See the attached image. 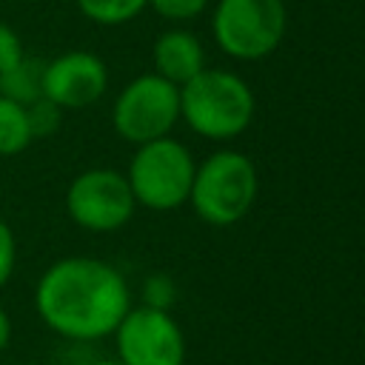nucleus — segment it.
Wrapping results in <instances>:
<instances>
[{
    "label": "nucleus",
    "mask_w": 365,
    "mask_h": 365,
    "mask_svg": "<svg viewBox=\"0 0 365 365\" xmlns=\"http://www.w3.org/2000/svg\"><path fill=\"white\" fill-rule=\"evenodd\" d=\"M154 68L168 83L185 86L191 77H197L205 68L202 43L185 29L163 31L154 43Z\"/></svg>",
    "instance_id": "9d476101"
},
{
    "label": "nucleus",
    "mask_w": 365,
    "mask_h": 365,
    "mask_svg": "<svg viewBox=\"0 0 365 365\" xmlns=\"http://www.w3.org/2000/svg\"><path fill=\"white\" fill-rule=\"evenodd\" d=\"M14 262H17V240H14L11 225L0 217V288L11 279Z\"/></svg>",
    "instance_id": "a211bd4d"
},
{
    "label": "nucleus",
    "mask_w": 365,
    "mask_h": 365,
    "mask_svg": "<svg viewBox=\"0 0 365 365\" xmlns=\"http://www.w3.org/2000/svg\"><path fill=\"white\" fill-rule=\"evenodd\" d=\"M257 188L259 182L251 157L225 148L214 151L202 165H197L188 202L202 222L222 228L240 222L251 211Z\"/></svg>",
    "instance_id": "7ed1b4c3"
},
{
    "label": "nucleus",
    "mask_w": 365,
    "mask_h": 365,
    "mask_svg": "<svg viewBox=\"0 0 365 365\" xmlns=\"http://www.w3.org/2000/svg\"><path fill=\"white\" fill-rule=\"evenodd\" d=\"M34 308L57 336L94 342L114 334L131 308V291L123 274L103 259L63 257L40 274Z\"/></svg>",
    "instance_id": "f257e3e1"
},
{
    "label": "nucleus",
    "mask_w": 365,
    "mask_h": 365,
    "mask_svg": "<svg viewBox=\"0 0 365 365\" xmlns=\"http://www.w3.org/2000/svg\"><path fill=\"white\" fill-rule=\"evenodd\" d=\"M23 57H26V51H23V40H20V34H17L9 23L0 20V71L14 68Z\"/></svg>",
    "instance_id": "f3484780"
},
{
    "label": "nucleus",
    "mask_w": 365,
    "mask_h": 365,
    "mask_svg": "<svg viewBox=\"0 0 365 365\" xmlns=\"http://www.w3.org/2000/svg\"><path fill=\"white\" fill-rule=\"evenodd\" d=\"M91 365H123L120 359H97V362H91Z\"/></svg>",
    "instance_id": "aec40b11"
},
{
    "label": "nucleus",
    "mask_w": 365,
    "mask_h": 365,
    "mask_svg": "<svg viewBox=\"0 0 365 365\" xmlns=\"http://www.w3.org/2000/svg\"><path fill=\"white\" fill-rule=\"evenodd\" d=\"M148 6L165 20H191L205 11L208 0H148Z\"/></svg>",
    "instance_id": "dca6fc26"
},
{
    "label": "nucleus",
    "mask_w": 365,
    "mask_h": 365,
    "mask_svg": "<svg viewBox=\"0 0 365 365\" xmlns=\"http://www.w3.org/2000/svg\"><path fill=\"white\" fill-rule=\"evenodd\" d=\"M43 66L40 60L23 57L14 68L0 71V97H9L20 106H29L43 94Z\"/></svg>",
    "instance_id": "9b49d317"
},
{
    "label": "nucleus",
    "mask_w": 365,
    "mask_h": 365,
    "mask_svg": "<svg viewBox=\"0 0 365 365\" xmlns=\"http://www.w3.org/2000/svg\"><path fill=\"white\" fill-rule=\"evenodd\" d=\"M108 86L106 63L91 51H66L43 66V97L60 108H86Z\"/></svg>",
    "instance_id": "1a4fd4ad"
},
{
    "label": "nucleus",
    "mask_w": 365,
    "mask_h": 365,
    "mask_svg": "<svg viewBox=\"0 0 365 365\" xmlns=\"http://www.w3.org/2000/svg\"><path fill=\"white\" fill-rule=\"evenodd\" d=\"M177 120H180V86L168 83L157 71L134 77L117 94L111 108L114 131L134 145L151 143L157 137H168Z\"/></svg>",
    "instance_id": "423d86ee"
},
{
    "label": "nucleus",
    "mask_w": 365,
    "mask_h": 365,
    "mask_svg": "<svg viewBox=\"0 0 365 365\" xmlns=\"http://www.w3.org/2000/svg\"><path fill=\"white\" fill-rule=\"evenodd\" d=\"M148 6V0H77V9L100 26H120L134 20L143 9Z\"/></svg>",
    "instance_id": "ddd939ff"
},
{
    "label": "nucleus",
    "mask_w": 365,
    "mask_h": 365,
    "mask_svg": "<svg viewBox=\"0 0 365 365\" xmlns=\"http://www.w3.org/2000/svg\"><path fill=\"white\" fill-rule=\"evenodd\" d=\"M34 143L31 128H29V117H26V106L0 97V157H14L20 151H26Z\"/></svg>",
    "instance_id": "f8f14e48"
},
{
    "label": "nucleus",
    "mask_w": 365,
    "mask_h": 365,
    "mask_svg": "<svg viewBox=\"0 0 365 365\" xmlns=\"http://www.w3.org/2000/svg\"><path fill=\"white\" fill-rule=\"evenodd\" d=\"M60 106H54L48 97H37L26 106V117H29V128H31V137L40 140V137H51L57 128H60Z\"/></svg>",
    "instance_id": "4468645a"
},
{
    "label": "nucleus",
    "mask_w": 365,
    "mask_h": 365,
    "mask_svg": "<svg viewBox=\"0 0 365 365\" xmlns=\"http://www.w3.org/2000/svg\"><path fill=\"white\" fill-rule=\"evenodd\" d=\"M137 208L125 174L114 168H88L68 182L66 211L86 231L108 234L123 228Z\"/></svg>",
    "instance_id": "0eeeda50"
},
{
    "label": "nucleus",
    "mask_w": 365,
    "mask_h": 365,
    "mask_svg": "<svg viewBox=\"0 0 365 365\" xmlns=\"http://www.w3.org/2000/svg\"><path fill=\"white\" fill-rule=\"evenodd\" d=\"M123 365H185V336L168 311L137 305L114 328Z\"/></svg>",
    "instance_id": "6e6552de"
},
{
    "label": "nucleus",
    "mask_w": 365,
    "mask_h": 365,
    "mask_svg": "<svg viewBox=\"0 0 365 365\" xmlns=\"http://www.w3.org/2000/svg\"><path fill=\"white\" fill-rule=\"evenodd\" d=\"M217 46L234 60L268 57L285 34L282 0H220L211 17Z\"/></svg>",
    "instance_id": "39448f33"
},
{
    "label": "nucleus",
    "mask_w": 365,
    "mask_h": 365,
    "mask_svg": "<svg viewBox=\"0 0 365 365\" xmlns=\"http://www.w3.org/2000/svg\"><path fill=\"white\" fill-rule=\"evenodd\" d=\"M180 117L200 137L234 140L254 120V91L234 71L202 68L180 86Z\"/></svg>",
    "instance_id": "f03ea898"
},
{
    "label": "nucleus",
    "mask_w": 365,
    "mask_h": 365,
    "mask_svg": "<svg viewBox=\"0 0 365 365\" xmlns=\"http://www.w3.org/2000/svg\"><path fill=\"white\" fill-rule=\"evenodd\" d=\"M197 163L191 151L174 137H157L137 145L128 163V185L137 205L151 211H174L188 202Z\"/></svg>",
    "instance_id": "20e7f679"
},
{
    "label": "nucleus",
    "mask_w": 365,
    "mask_h": 365,
    "mask_svg": "<svg viewBox=\"0 0 365 365\" xmlns=\"http://www.w3.org/2000/svg\"><path fill=\"white\" fill-rule=\"evenodd\" d=\"M9 339H11V319H9V314L0 308V351L9 345Z\"/></svg>",
    "instance_id": "6ab92c4d"
},
{
    "label": "nucleus",
    "mask_w": 365,
    "mask_h": 365,
    "mask_svg": "<svg viewBox=\"0 0 365 365\" xmlns=\"http://www.w3.org/2000/svg\"><path fill=\"white\" fill-rule=\"evenodd\" d=\"M177 299V288L171 282V277L165 274H151L145 282H143V305L148 308H160V311H168Z\"/></svg>",
    "instance_id": "2eb2a0df"
}]
</instances>
